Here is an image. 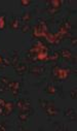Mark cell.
<instances>
[{"instance_id":"cell-15","label":"cell","mask_w":77,"mask_h":131,"mask_svg":"<svg viewBox=\"0 0 77 131\" xmlns=\"http://www.w3.org/2000/svg\"><path fill=\"white\" fill-rule=\"evenodd\" d=\"M45 91H46V93L49 94V95H56L57 92H58V89H57L55 86H53V85H48V86L46 87Z\"/></svg>"},{"instance_id":"cell-25","label":"cell","mask_w":77,"mask_h":131,"mask_svg":"<svg viewBox=\"0 0 77 131\" xmlns=\"http://www.w3.org/2000/svg\"><path fill=\"white\" fill-rule=\"evenodd\" d=\"M7 90V87L6 86H4V85H2L1 83H0V93L1 94H3V93H5V91Z\"/></svg>"},{"instance_id":"cell-9","label":"cell","mask_w":77,"mask_h":131,"mask_svg":"<svg viewBox=\"0 0 77 131\" xmlns=\"http://www.w3.org/2000/svg\"><path fill=\"white\" fill-rule=\"evenodd\" d=\"M45 38L47 39L48 42H50L53 45H59L63 40V38L58 34V32L57 33H47Z\"/></svg>"},{"instance_id":"cell-31","label":"cell","mask_w":77,"mask_h":131,"mask_svg":"<svg viewBox=\"0 0 77 131\" xmlns=\"http://www.w3.org/2000/svg\"><path fill=\"white\" fill-rule=\"evenodd\" d=\"M0 115H1V116L4 115V107L3 106H0Z\"/></svg>"},{"instance_id":"cell-14","label":"cell","mask_w":77,"mask_h":131,"mask_svg":"<svg viewBox=\"0 0 77 131\" xmlns=\"http://www.w3.org/2000/svg\"><path fill=\"white\" fill-rule=\"evenodd\" d=\"M29 116H30V112H24V111H20V114H19V119L21 122H26L28 119H29Z\"/></svg>"},{"instance_id":"cell-2","label":"cell","mask_w":77,"mask_h":131,"mask_svg":"<svg viewBox=\"0 0 77 131\" xmlns=\"http://www.w3.org/2000/svg\"><path fill=\"white\" fill-rule=\"evenodd\" d=\"M33 35L35 37H41V36H46V34L48 33V29H47V26H46V23L44 21H41L40 23H38L36 26H34L33 30Z\"/></svg>"},{"instance_id":"cell-4","label":"cell","mask_w":77,"mask_h":131,"mask_svg":"<svg viewBox=\"0 0 77 131\" xmlns=\"http://www.w3.org/2000/svg\"><path fill=\"white\" fill-rule=\"evenodd\" d=\"M62 5V2L59 0H53V1H48L46 2V6H47V12L50 15H55L59 12L60 7Z\"/></svg>"},{"instance_id":"cell-23","label":"cell","mask_w":77,"mask_h":131,"mask_svg":"<svg viewBox=\"0 0 77 131\" xmlns=\"http://www.w3.org/2000/svg\"><path fill=\"white\" fill-rule=\"evenodd\" d=\"M21 30H22L23 33H29V31H30V26H29L28 24H25V25H23V26L21 27Z\"/></svg>"},{"instance_id":"cell-27","label":"cell","mask_w":77,"mask_h":131,"mask_svg":"<svg viewBox=\"0 0 77 131\" xmlns=\"http://www.w3.org/2000/svg\"><path fill=\"white\" fill-rule=\"evenodd\" d=\"M6 124L5 122H0V130H6Z\"/></svg>"},{"instance_id":"cell-6","label":"cell","mask_w":77,"mask_h":131,"mask_svg":"<svg viewBox=\"0 0 77 131\" xmlns=\"http://www.w3.org/2000/svg\"><path fill=\"white\" fill-rule=\"evenodd\" d=\"M70 29H71V25L69 22H64L60 27H59V31H58V34L64 38L65 36L68 35V33L70 32Z\"/></svg>"},{"instance_id":"cell-24","label":"cell","mask_w":77,"mask_h":131,"mask_svg":"<svg viewBox=\"0 0 77 131\" xmlns=\"http://www.w3.org/2000/svg\"><path fill=\"white\" fill-rule=\"evenodd\" d=\"M71 98H72V99H76V97H77V88L76 87H74L72 90H71Z\"/></svg>"},{"instance_id":"cell-5","label":"cell","mask_w":77,"mask_h":131,"mask_svg":"<svg viewBox=\"0 0 77 131\" xmlns=\"http://www.w3.org/2000/svg\"><path fill=\"white\" fill-rule=\"evenodd\" d=\"M45 66H39V65H32L29 68V72L32 75H43L45 73Z\"/></svg>"},{"instance_id":"cell-28","label":"cell","mask_w":77,"mask_h":131,"mask_svg":"<svg viewBox=\"0 0 77 131\" xmlns=\"http://www.w3.org/2000/svg\"><path fill=\"white\" fill-rule=\"evenodd\" d=\"M2 64H3V66H8V65H9V64H11V63H10V61H9V60H7V59L3 58V63H2Z\"/></svg>"},{"instance_id":"cell-21","label":"cell","mask_w":77,"mask_h":131,"mask_svg":"<svg viewBox=\"0 0 77 131\" xmlns=\"http://www.w3.org/2000/svg\"><path fill=\"white\" fill-rule=\"evenodd\" d=\"M4 27H5V17L1 15L0 16V30L4 29Z\"/></svg>"},{"instance_id":"cell-18","label":"cell","mask_w":77,"mask_h":131,"mask_svg":"<svg viewBox=\"0 0 77 131\" xmlns=\"http://www.w3.org/2000/svg\"><path fill=\"white\" fill-rule=\"evenodd\" d=\"M26 58H27V60H28L29 62H36V61H37L36 55L33 54V53H31V52H29V53L26 55Z\"/></svg>"},{"instance_id":"cell-11","label":"cell","mask_w":77,"mask_h":131,"mask_svg":"<svg viewBox=\"0 0 77 131\" xmlns=\"http://www.w3.org/2000/svg\"><path fill=\"white\" fill-rule=\"evenodd\" d=\"M27 69H28V67L25 63H19L15 66V70L19 75H23L27 71Z\"/></svg>"},{"instance_id":"cell-22","label":"cell","mask_w":77,"mask_h":131,"mask_svg":"<svg viewBox=\"0 0 77 131\" xmlns=\"http://www.w3.org/2000/svg\"><path fill=\"white\" fill-rule=\"evenodd\" d=\"M19 58H20V57H19L18 55H16V54L11 57V62H10V63H11L12 66H16V65L18 64V62H19Z\"/></svg>"},{"instance_id":"cell-8","label":"cell","mask_w":77,"mask_h":131,"mask_svg":"<svg viewBox=\"0 0 77 131\" xmlns=\"http://www.w3.org/2000/svg\"><path fill=\"white\" fill-rule=\"evenodd\" d=\"M7 89H9V90L11 91L12 95H14L15 97H17V96L20 94V92H21V85H20L19 82L11 81V82L9 83V85L7 86Z\"/></svg>"},{"instance_id":"cell-30","label":"cell","mask_w":77,"mask_h":131,"mask_svg":"<svg viewBox=\"0 0 77 131\" xmlns=\"http://www.w3.org/2000/svg\"><path fill=\"white\" fill-rule=\"evenodd\" d=\"M5 101H4V99H2V98H0V106H3L4 107V105H5Z\"/></svg>"},{"instance_id":"cell-10","label":"cell","mask_w":77,"mask_h":131,"mask_svg":"<svg viewBox=\"0 0 77 131\" xmlns=\"http://www.w3.org/2000/svg\"><path fill=\"white\" fill-rule=\"evenodd\" d=\"M64 116L65 118L69 119L70 121H76L77 119V114H76V110L75 108H67L64 113Z\"/></svg>"},{"instance_id":"cell-12","label":"cell","mask_w":77,"mask_h":131,"mask_svg":"<svg viewBox=\"0 0 77 131\" xmlns=\"http://www.w3.org/2000/svg\"><path fill=\"white\" fill-rule=\"evenodd\" d=\"M14 108H15V105L11 101L6 102L5 105H4V115L3 116H9L14 112Z\"/></svg>"},{"instance_id":"cell-19","label":"cell","mask_w":77,"mask_h":131,"mask_svg":"<svg viewBox=\"0 0 77 131\" xmlns=\"http://www.w3.org/2000/svg\"><path fill=\"white\" fill-rule=\"evenodd\" d=\"M10 82H11V80L9 78H6V77H1L0 78V83H1L2 85H4V86H6V87L9 85Z\"/></svg>"},{"instance_id":"cell-16","label":"cell","mask_w":77,"mask_h":131,"mask_svg":"<svg viewBox=\"0 0 77 131\" xmlns=\"http://www.w3.org/2000/svg\"><path fill=\"white\" fill-rule=\"evenodd\" d=\"M10 28L14 29V30H18L21 28V24H20V20L18 19H14L10 23Z\"/></svg>"},{"instance_id":"cell-26","label":"cell","mask_w":77,"mask_h":131,"mask_svg":"<svg viewBox=\"0 0 77 131\" xmlns=\"http://www.w3.org/2000/svg\"><path fill=\"white\" fill-rule=\"evenodd\" d=\"M31 3H32V2H31V1H28V0H22V2H21V4H22L23 6H29Z\"/></svg>"},{"instance_id":"cell-1","label":"cell","mask_w":77,"mask_h":131,"mask_svg":"<svg viewBox=\"0 0 77 131\" xmlns=\"http://www.w3.org/2000/svg\"><path fill=\"white\" fill-rule=\"evenodd\" d=\"M40 105L41 107L44 110V112L46 113V115L48 117H55L58 113L59 110L56 107L55 103L53 101H48V100H41L40 101Z\"/></svg>"},{"instance_id":"cell-17","label":"cell","mask_w":77,"mask_h":131,"mask_svg":"<svg viewBox=\"0 0 77 131\" xmlns=\"http://www.w3.org/2000/svg\"><path fill=\"white\" fill-rule=\"evenodd\" d=\"M60 53L59 52H54L49 57H48V61H53V62H56V61H58L59 59H60Z\"/></svg>"},{"instance_id":"cell-29","label":"cell","mask_w":77,"mask_h":131,"mask_svg":"<svg viewBox=\"0 0 77 131\" xmlns=\"http://www.w3.org/2000/svg\"><path fill=\"white\" fill-rule=\"evenodd\" d=\"M76 40H77L76 36L72 37V38H71V45H72V46H74V47H76Z\"/></svg>"},{"instance_id":"cell-32","label":"cell","mask_w":77,"mask_h":131,"mask_svg":"<svg viewBox=\"0 0 77 131\" xmlns=\"http://www.w3.org/2000/svg\"><path fill=\"white\" fill-rule=\"evenodd\" d=\"M3 57L1 56V55H0V65H2V66H3Z\"/></svg>"},{"instance_id":"cell-13","label":"cell","mask_w":77,"mask_h":131,"mask_svg":"<svg viewBox=\"0 0 77 131\" xmlns=\"http://www.w3.org/2000/svg\"><path fill=\"white\" fill-rule=\"evenodd\" d=\"M60 56H61L63 59H65V60H69V59L72 57V53H71V51L68 50V49H63V50L60 52Z\"/></svg>"},{"instance_id":"cell-3","label":"cell","mask_w":77,"mask_h":131,"mask_svg":"<svg viewBox=\"0 0 77 131\" xmlns=\"http://www.w3.org/2000/svg\"><path fill=\"white\" fill-rule=\"evenodd\" d=\"M52 73H53V77L56 79V80H65L69 77V73H70V70L67 68H61L59 66H54L53 67V70H52Z\"/></svg>"},{"instance_id":"cell-20","label":"cell","mask_w":77,"mask_h":131,"mask_svg":"<svg viewBox=\"0 0 77 131\" xmlns=\"http://www.w3.org/2000/svg\"><path fill=\"white\" fill-rule=\"evenodd\" d=\"M31 18H32L31 13H25V14H23V16H22V20H23V22H25V23L29 22V21L31 20Z\"/></svg>"},{"instance_id":"cell-7","label":"cell","mask_w":77,"mask_h":131,"mask_svg":"<svg viewBox=\"0 0 77 131\" xmlns=\"http://www.w3.org/2000/svg\"><path fill=\"white\" fill-rule=\"evenodd\" d=\"M30 105L31 102L29 99H19L17 102V107L20 111H24V112H30Z\"/></svg>"}]
</instances>
